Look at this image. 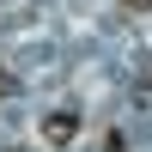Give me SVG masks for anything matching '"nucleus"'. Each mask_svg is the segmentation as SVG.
<instances>
[{"instance_id": "f257e3e1", "label": "nucleus", "mask_w": 152, "mask_h": 152, "mask_svg": "<svg viewBox=\"0 0 152 152\" xmlns=\"http://www.w3.org/2000/svg\"><path fill=\"white\" fill-rule=\"evenodd\" d=\"M73 128H79V116H73V110H61V116L49 122V140H73Z\"/></svg>"}, {"instance_id": "f03ea898", "label": "nucleus", "mask_w": 152, "mask_h": 152, "mask_svg": "<svg viewBox=\"0 0 152 152\" xmlns=\"http://www.w3.org/2000/svg\"><path fill=\"white\" fill-rule=\"evenodd\" d=\"M122 6H128V12H152V0H122Z\"/></svg>"}, {"instance_id": "7ed1b4c3", "label": "nucleus", "mask_w": 152, "mask_h": 152, "mask_svg": "<svg viewBox=\"0 0 152 152\" xmlns=\"http://www.w3.org/2000/svg\"><path fill=\"white\" fill-rule=\"evenodd\" d=\"M110 152H122V146H116V140H110Z\"/></svg>"}, {"instance_id": "20e7f679", "label": "nucleus", "mask_w": 152, "mask_h": 152, "mask_svg": "<svg viewBox=\"0 0 152 152\" xmlns=\"http://www.w3.org/2000/svg\"><path fill=\"white\" fill-rule=\"evenodd\" d=\"M0 85H6V73H0Z\"/></svg>"}]
</instances>
